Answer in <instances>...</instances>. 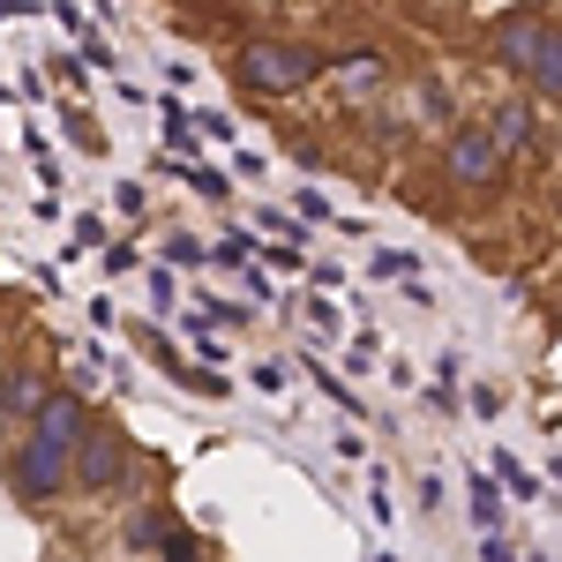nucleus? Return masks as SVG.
I'll list each match as a JSON object with an SVG mask.
<instances>
[{"instance_id": "1", "label": "nucleus", "mask_w": 562, "mask_h": 562, "mask_svg": "<svg viewBox=\"0 0 562 562\" xmlns=\"http://www.w3.org/2000/svg\"><path fill=\"white\" fill-rule=\"evenodd\" d=\"M83 428H90V397L76 383H53V397L23 420L15 450H8V487H15L23 510H53V503H60V487H68V458H76Z\"/></svg>"}, {"instance_id": "2", "label": "nucleus", "mask_w": 562, "mask_h": 562, "mask_svg": "<svg viewBox=\"0 0 562 562\" xmlns=\"http://www.w3.org/2000/svg\"><path fill=\"white\" fill-rule=\"evenodd\" d=\"M233 83L248 98H262V105H285L307 83H323V45L285 38V31H240L233 38Z\"/></svg>"}, {"instance_id": "3", "label": "nucleus", "mask_w": 562, "mask_h": 562, "mask_svg": "<svg viewBox=\"0 0 562 562\" xmlns=\"http://www.w3.org/2000/svg\"><path fill=\"white\" fill-rule=\"evenodd\" d=\"M487 53L532 83L540 98V113L555 105V83H562V38H555V15H532V8H510V15H495V31H487Z\"/></svg>"}, {"instance_id": "4", "label": "nucleus", "mask_w": 562, "mask_h": 562, "mask_svg": "<svg viewBox=\"0 0 562 562\" xmlns=\"http://www.w3.org/2000/svg\"><path fill=\"white\" fill-rule=\"evenodd\" d=\"M128 465H135L128 428H113L105 413H90L83 442H76V458H68V487H60V495H83V503H113V495H128Z\"/></svg>"}, {"instance_id": "5", "label": "nucleus", "mask_w": 562, "mask_h": 562, "mask_svg": "<svg viewBox=\"0 0 562 562\" xmlns=\"http://www.w3.org/2000/svg\"><path fill=\"white\" fill-rule=\"evenodd\" d=\"M510 173L503 166V150H495V135L480 113H458L450 128H442V158H435V180L450 188V195H480V188H495V180Z\"/></svg>"}, {"instance_id": "6", "label": "nucleus", "mask_w": 562, "mask_h": 562, "mask_svg": "<svg viewBox=\"0 0 562 562\" xmlns=\"http://www.w3.org/2000/svg\"><path fill=\"white\" fill-rule=\"evenodd\" d=\"M45 397H53V360H45V346H23L15 360H0V442H15L23 420L38 413Z\"/></svg>"}, {"instance_id": "7", "label": "nucleus", "mask_w": 562, "mask_h": 562, "mask_svg": "<svg viewBox=\"0 0 562 562\" xmlns=\"http://www.w3.org/2000/svg\"><path fill=\"white\" fill-rule=\"evenodd\" d=\"M323 76L338 83V98H346V105H375V98L397 83L390 53H375V45H346V53H323Z\"/></svg>"}, {"instance_id": "8", "label": "nucleus", "mask_w": 562, "mask_h": 562, "mask_svg": "<svg viewBox=\"0 0 562 562\" xmlns=\"http://www.w3.org/2000/svg\"><path fill=\"white\" fill-rule=\"evenodd\" d=\"M480 121H487V135H495L503 166H510V158H525V150L540 143V128H548V113H540L532 98H503V105H495V113H480Z\"/></svg>"}, {"instance_id": "9", "label": "nucleus", "mask_w": 562, "mask_h": 562, "mask_svg": "<svg viewBox=\"0 0 562 562\" xmlns=\"http://www.w3.org/2000/svg\"><path fill=\"white\" fill-rule=\"evenodd\" d=\"M166 532H173V518L143 503V510H128V518H121V548H135V555H158V548H166Z\"/></svg>"}, {"instance_id": "10", "label": "nucleus", "mask_w": 562, "mask_h": 562, "mask_svg": "<svg viewBox=\"0 0 562 562\" xmlns=\"http://www.w3.org/2000/svg\"><path fill=\"white\" fill-rule=\"evenodd\" d=\"M158 121H166V150H180V158L203 143V135H195V113H188L180 98H166V105H158Z\"/></svg>"}, {"instance_id": "11", "label": "nucleus", "mask_w": 562, "mask_h": 562, "mask_svg": "<svg viewBox=\"0 0 562 562\" xmlns=\"http://www.w3.org/2000/svg\"><path fill=\"white\" fill-rule=\"evenodd\" d=\"M211 256V248H203V240H195V233H166V240H158V270H195V262Z\"/></svg>"}, {"instance_id": "12", "label": "nucleus", "mask_w": 562, "mask_h": 562, "mask_svg": "<svg viewBox=\"0 0 562 562\" xmlns=\"http://www.w3.org/2000/svg\"><path fill=\"white\" fill-rule=\"evenodd\" d=\"M473 525H480V532H495V525H503V487H495L487 473H473Z\"/></svg>"}, {"instance_id": "13", "label": "nucleus", "mask_w": 562, "mask_h": 562, "mask_svg": "<svg viewBox=\"0 0 562 562\" xmlns=\"http://www.w3.org/2000/svg\"><path fill=\"white\" fill-rule=\"evenodd\" d=\"M256 248H262L256 233H240V225H225V240H217L211 256H217V262H225V270H248V256H256Z\"/></svg>"}, {"instance_id": "14", "label": "nucleus", "mask_w": 562, "mask_h": 562, "mask_svg": "<svg viewBox=\"0 0 562 562\" xmlns=\"http://www.w3.org/2000/svg\"><path fill=\"white\" fill-rule=\"evenodd\" d=\"M495 480H503V487H510V495H518V503H532V495H548V487H540V480L525 473L518 458H510V450H503V458H495Z\"/></svg>"}, {"instance_id": "15", "label": "nucleus", "mask_w": 562, "mask_h": 562, "mask_svg": "<svg viewBox=\"0 0 562 562\" xmlns=\"http://www.w3.org/2000/svg\"><path fill=\"white\" fill-rule=\"evenodd\" d=\"M158 562H211V548H203V540H195V532H166V548H158Z\"/></svg>"}, {"instance_id": "16", "label": "nucleus", "mask_w": 562, "mask_h": 562, "mask_svg": "<svg viewBox=\"0 0 562 562\" xmlns=\"http://www.w3.org/2000/svg\"><path fill=\"white\" fill-rule=\"evenodd\" d=\"M262 262H270V270H307V240H270Z\"/></svg>"}, {"instance_id": "17", "label": "nucleus", "mask_w": 562, "mask_h": 562, "mask_svg": "<svg viewBox=\"0 0 562 562\" xmlns=\"http://www.w3.org/2000/svg\"><path fill=\"white\" fill-rule=\"evenodd\" d=\"M113 211H121V217H143V211H150V195H143V180H121V188H113Z\"/></svg>"}, {"instance_id": "18", "label": "nucleus", "mask_w": 562, "mask_h": 562, "mask_svg": "<svg viewBox=\"0 0 562 562\" xmlns=\"http://www.w3.org/2000/svg\"><path fill=\"white\" fill-rule=\"evenodd\" d=\"M301 315H307V330H315V338H330V330H338V301H307Z\"/></svg>"}, {"instance_id": "19", "label": "nucleus", "mask_w": 562, "mask_h": 562, "mask_svg": "<svg viewBox=\"0 0 562 562\" xmlns=\"http://www.w3.org/2000/svg\"><path fill=\"white\" fill-rule=\"evenodd\" d=\"M375 270H383V278H413V256H405V248H383Z\"/></svg>"}, {"instance_id": "20", "label": "nucleus", "mask_w": 562, "mask_h": 562, "mask_svg": "<svg viewBox=\"0 0 562 562\" xmlns=\"http://www.w3.org/2000/svg\"><path fill=\"white\" fill-rule=\"evenodd\" d=\"M150 301H158V315H173V270H150Z\"/></svg>"}, {"instance_id": "21", "label": "nucleus", "mask_w": 562, "mask_h": 562, "mask_svg": "<svg viewBox=\"0 0 562 562\" xmlns=\"http://www.w3.org/2000/svg\"><path fill=\"white\" fill-rule=\"evenodd\" d=\"M480 562H518V548H510L503 532H487V540H480Z\"/></svg>"}, {"instance_id": "22", "label": "nucleus", "mask_w": 562, "mask_h": 562, "mask_svg": "<svg viewBox=\"0 0 562 562\" xmlns=\"http://www.w3.org/2000/svg\"><path fill=\"white\" fill-rule=\"evenodd\" d=\"M256 390H285V368L278 360H256Z\"/></svg>"}, {"instance_id": "23", "label": "nucleus", "mask_w": 562, "mask_h": 562, "mask_svg": "<svg viewBox=\"0 0 562 562\" xmlns=\"http://www.w3.org/2000/svg\"><path fill=\"white\" fill-rule=\"evenodd\" d=\"M532 562H555V555H532Z\"/></svg>"}]
</instances>
